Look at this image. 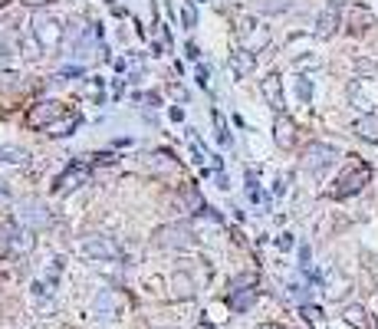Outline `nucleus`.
<instances>
[{"instance_id": "f257e3e1", "label": "nucleus", "mask_w": 378, "mask_h": 329, "mask_svg": "<svg viewBox=\"0 0 378 329\" xmlns=\"http://www.w3.org/2000/svg\"><path fill=\"white\" fill-rule=\"evenodd\" d=\"M345 319H349L355 329H368V319H366V310H362V306H349V310H345Z\"/></svg>"}, {"instance_id": "f03ea898", "label": "nucleus", "mask_w": 378, "mask_h": 329, "mask_svg": "<svg viewBox=\"0 0 378 329\" xmlns=\"http://www.w3.org/2000/svg\"><path fill=\"white\" fill-rule=\"evenodd\" d=\"M359 132H362L366 139H378V115L375 119H366V122L359 126Z\"/></svg>"}]
</instances>
